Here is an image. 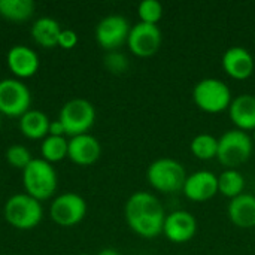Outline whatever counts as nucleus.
I'll return each instance as SVG.
<instances>
[{
    "mask_svg": "<svg viewBox=\"0 0 255 255\" xmlns=\"http://www.w3.org/2000/svg\"><path fill=\"white\" fill-rule=\"evenodd\" d=\"M126 221L128 227L145 239H154L163 233L166 220L164 208L160 200L146 191H137L126 203Z\"/></svg>",
    "mask_w": 255,
    "mask_h": 255,
    "instance_id": "obj_1",
    "label": "nucleus"
},
{
    "mask_svg": "<svg viewBox=\"0 0 255 255\" xmlns=\"http://www.w3.org/2000/svg\"><path fill=\"white\" fill-rule=\"evenodd\" d=\"M22 184L28 196L39 202L46 200L57 190V172L51 163L43 158H33L31 163L22 170Z\"/></svg>",
    "mask_w": 255,
    "mask_h": 255,
    "instance_id": "obj_2",
    "label": "nucleus"
},
{
    "mask_svg": "<svg viewBox=\"0 0 255 255\" xmlns=\"http://www.w3.org/2000/svg\"><path fill=\"white\" fill-rule=\"evenodd\" d=\"M188 175L185 167L173 158H158L152 161L146 170V179L152 188L160 193L182 191Z\"/></svg>",
    "mask_w": 255,
    "mask_h": 255,
    "instance_id": "obj_3",
    "label": "nucleus"
},
{
    "mask_svg": "<svg viewBox=\"0 0 255 255\" xmlns=\"http://www.w3.org/2000/svg\"><path fill=\"white\" fill-rule=\"evenodd\" d=\"M253 148L254 142L247 131L239 128L227 130L218 139L217 158L223 166L235 169L250 160Z\"/></svg>",
    "mask_w": 255,
    "mask_h": 255,
    "instance_id": "obj_4",
    "label": "nucleus"
},
{
    "mask_svg": "<svg viewBox=\"0 0 255 255\" xmlns=\"http://www.w3.org/2000/svg\"><path fill=\"white\" fill-rule=\"evenodd\" d=\"M193 100L199 109L208 114H220L229 109L232 91L229 85L217 78H205L194 85Z\"/></svg>",
    "mask_w": 255,
    "mask_h": 255,
    "instance_id": "obj_5",
    "label": "nucleus"
},
{
    "mask_svg": "<svg viewBox=\"0 0 255 255\" xmlns=\"http://www.w3.org/2000/svg\"><path fill=\"white\" fill-rule=\"evenodd\" d=\"M43 215V209L39 200L25 194H15L7 199L4 205L6 221L18 230L34 229Z\"/></svg>",
    "mask_w": 255,
    "mask_h": 255,
    "instance_id": "obj_6",
    "label": "nucleus"
},
{
    "mask_svg": "<svg viewBox=\"0 0 255 255\" xmlns=\"http://www.w3.org/2000/svg\"><path fill=\"white\" fill-rule=\"evenodd\" d=\"M58 120L64 126L67 136L73 137L87 134V131L94 126L96 109L85 99H72L61 108Z\"/></svg>",
    "mask_w": 255,
    "mask_h": 255,
    "instance_id": "obj_7",
    "label": "nucleus"
},
{
    "mask_svg": "<svg viewBox=\"0 0 255 255\" xmlns=\"http://www.w3.org/2000/svg\"><path fill=\"white\" fill-rule=\"evenodd\" d=\"M30 90L18 79L0 81V114L7 117H22L30 111Z\"/></svg>",
    "mask_w": 255,
    "mask_h": 255,
    "instance_id": "obj_8",
    "label": "nucleus"
},
{
    "mask_svg": "<svg viewBox=\"0 0 255 255\" xmlns=\"http://www.w3.org/2000/svg\"><path fill=\"white\" fill-rule=\"evenodd\" d=\"M87 214L85 200L76 193L60 194L51 205L49 215L61 227H73L79 224Z\"/></svg>",
    "mask_w": 255,
    "mask_h": 255,
    "instance_id": "obj_9",
    "label": "nucleus"
},
{
    "mask_svg": "<svg viewBox=\"0 0 255 255\" xmlns=\"http://www.w3.org/2000/svg\"><path fill=\"white\" fill-rule=\"evenodd\" d=\"M130 24L123 15H108L96 27V40L106 51H115L130 34Z\"/></svg>",
    "mask_w": 255,
    "mask_h": 255,
    "instance_id": "obj_10",
    "label": "nucleus"
},
{
    "mask_svg": "<svg viewBox=\"0 0 255 255\" xmlns=\"http://www.w3.org/2000/svg\"><path fill=\"white\" fill-rule=\"evenodd\" d=\"M127 43L134 55L151 57L161 46V30L157 24H146L139 21L130 28Z\"/></svg>",
    "mask_w": 255,
    "mask_h": 255,
    "instance_id": "obj_11",
    "label": "nucleus"
},
{
    "mask_svg": "<svg viewBox=\"0 0 255 255\" xmlns=\"http://www.w3.org/2000/svg\"><path fill=\"white\" fill-rule=\"evenodd\" d=\"M197 233V220L187 211H173L166 215L163 235L172 244H187Z\"/></svg>",
    "mask_w": 255,
    "mask_h": 255,
    "instance_id": "obj_12",
    "label": "nucleus"
},
{
    "mask_svg": "<svg viewBox=\"0 0 255 255\" xmlns=\"http://www.w3.org/2000/svg\"><path fill=\"white\" fill-rule=\"evenodd\" d=\"M187 199L193 202H206L218 193V176L209 170L191 173L182 188Z\"/></svg>",
    "mask_w": 255,
    "mask_h": 255,
    "instance_id": "obj_13",
    "label": "nucleus"
},
{
    "mask_svg": "<svg viewBox=\"0 0 255 255\" xmlns=\"http://www.w3.org/2000/svg\"><path fill=\"white\" fill-rule=\"evenodd\" d=\"M223 69L233 79H248L255 69L253 54L244 46H232L223 55Z\"/></svg>",
    "mask_w": 255,
    "mask_h": 255,
    "instance_id": "obj_14",
    "label": "nucleus"
},
{
    "mask_svg": "<svg viewBox=\"0 0 255 255\" xmlns=\"http://www.w3.org/2000/svg\"><path fill=\"white\" fill-rule=\"evenodd\" d=\"M102 154L100 142L91 134H79L73 136L69 140L67 157L79 166H90L94 164Z\"/></svg>",
    "mask_w": 255,
    "mask_h": 255,
    "instance_id": "obj_15",
    "label": "nucleus"
},
{
    "mask_svg": "<svg viewBox=\"0 0 255 255\" xmlns=\"http://www.w3.org/2000/svg\"><path fill=\"white\" fill-rule=\"evenodd\" d=\"M7 67L18 78H31L39 69V57L25 45H15L7 52Z\"/></svg>",
    "mask_w": 255,
    "mask_h": 255,
    "instance_id": "obj_16",
    "label": "nucleus"
},
{
    "mask_svg": "<svg viewBox=\"0 0 255 255\" xmlns=\"http://www.w3.org/2000/svg\"><path fill=\"white\" fill-rule=\"evenodd\" d=\"M229 115L239 130H255V96L241 94L229 106Z\"/></svg>",
    "mask_w": 255,
    "mask_h": 255,
    "instance_id": "obj_17",
    "label": "nucleus"
},
{
    "mask_svg": "<svg viewBox=\"0 0 255 255\" xmlns=\"http://www.w3.org/2000/svg\"><path fill=\"white\" fill-rule=\"evenodd\" d=\"M227 214L230 221L239 229L255 227V196L241 194L230 200Z\"/></svg>",
    "mask_w": 255,
    "mask_h": 255,
    "instance_id": "obj_18",
    "label": "nucleus"
},
{
    "mask_svg": "<svg viewBox=\"0 0 255 255\" xmlns=\"http://www.w3.org/2000/svg\"><path fill=\"white\" fill-rule=\"evenodd\" d=\"M61 30L63 28L60 27L58 21L49 16H42L36 19L34 24L31 25V37L37 45L51 49L58 45Z\"/></svg>",
    "mask_w": 255,
    "mask_h": 255,
    "instance_id": "obj_19",
    "label": "nucleus"
},
{
    "mask_svg": "<svg viewBox=\"0 0 255 255\" xmlns=\"http://www.w3.org/2000/svg\"><path fill=\"white\" fill-rule=\"evenodd\" d=\"M49 123L46 114L37 109H30L19 118V130L28 139H42L48 134Z\"/></svg>",
    "mask_w": 255,
    "mask_h": 255,
    "instance_id": "obj_20",
    "label": "nucleus"
},
{
    "mask_svg": "<svg viewBox=\"0 0 255 255\" xmlns=\"http://www.w3.org/2000/svg\"><path fill=\"white\" fill-rule=\"evenodd\" d=\"M245 188V178L236 169H226L218 176V193L229 199H235L244 194Z\"/></svg>",
    "mask_w": 255,
    "mask_h": 255,
    "instance_id": "obj_21",
    "label": "nucleus"
},
{
    "mask_svg": "<svg viewBox=\"0 0 255 255\" xmlns=\"http://www.w3.org/2000/svg\"><path fill=\"white\" fill-rule=\"evenodd\" d=\"M34 12L31 0H0V15L10 21H25Z\"/></svg>",
    "mask_w": 255,
    "mask_h": 255,
    "instance_id": "obj_22",
    "label": "nucleus"
},
{
    "mask_svg": "<svg viewBox=\"0 0 255 255\" xmlns=\"http://www.w3.org/2000/svg\"><path fill=\"white\" fill-rule=\"evenodd\" d=\"M67 148L69 140L64 136H46L40 145V154L45 161L55 163L67 157Z\"/></svg>",
    "mask_w": 255,
    "mask_h": 255,
    "instance_id": "obj_23",
    "label": "nucleus"
},
{
    "mask_svg": "<svg viewBox=\"0 0 255 255\" xmlns=\"http://www.w3.org/2000/svg\"><path fill=\"white\" fill-rule=\"evenodd\" d=\"M190 149L193 155L199 160H212L217 158L218 152V139L208 133H200L193 137L190 143Z\"/></svg>",
    "mask_w": 255,
    "mask_h": 255,
    "instance_id": "obj_24",
    "label": "nucleus"
},
{
    "mask_svg": "<svg viewBox=\"0 0 255 255\" xmlns=\"http://www.w3.org/2000/svg\"><path fill=\"white\" fill-rule=\"evenodd\" d=\"M140 22L157 24L163 16V4L158 0H143L137 6Z\"/></svg>",
    "mask_w": 255,
    "mask_h": 255,
    "instance_id": "obj_25",
    "label": "nucleus"
},
{
    "mask_svg": "<svg viewBox=\"0 0 255 255\" xmlns=\"http://www.w3.org/2000/svg\"><path fill=\"white\" fill-rule=\"evenodd\" d=\"M31 160L33 158H31L30 151L22 145H12L6 151V161L15 169L24 170L31 163Z\"/></svg>",
    "mask_w": 255,
    "mask_h": 255,
    "instance_id": "obj_26",
    "label": "nucleus"
},
{
    "mask_svg": "<svg viewBox=\"0 0 255 255\" xmlns=\"http://www.w3.org/2000/svg\"><path fill=\"white\" fill-rule=\"evenodd\" d=\"M105 66L112 73H123V72L127 70L128 61H127V57L126 55H123L120 52H115V51H111L105 57Z\"/></svg>",
    "mask_w": 255,
    "mask_h": 255,
    "instance_id": "obj_27",
    "label": "nucleus"
},
{
    "mask_svg": "<svg viewBox=\"0 0 255 255\" xmlns=\"http://www.w3.org/2000/svg\"><path fill=\"white\" fill-rule=\"evenodd\" d=\"M78 43V34L73 30H61L58 37V45L63 49H72Z\"/></svg>",
    "mask_w": 255,
    "mask_h": 255,
    "instance_id": "obj_28",
    "label": "nucleus"
},
{
    "mask_svg": "<svg viewBox=\"0 0 255 255\" xmlns=\"http://www.w3.org/2000/svg\"><path fill=\"white\" fill-rule=\"evenodd\" d=\"M48 134H49V136H64V134H66L64 126L61 124V121H60V120H57V121H51V123H49Z\"/></svg>",
    "mask_w": 255,
    "mask_h": 255,
    "instance_id": "obj_29",
    "label": "nucleus"
},
{
    "mask_svg": "<svg viewBox=\"0 0 255 255\" xmlns=\"http://www.w3.org/2000/svg\"><path fill=\"white\" fill-rule=\"evenodd\" d=\"M97 255H121L117 250H114V248H105V250H102L100 253H97Z\"/></svg>",
    "mask_w": 255,
    "mask_h": 255,
    "instance_id": "obj_30",
    "label": "nucleus"
},
{
    "mask_svg": "<svg viewBox=\"0 0 255 255\" xmlns=\"http://www.w3.org/2000/svg\"><path fill=\"white\" fill-rule=\"evenodd\" d=\"M253 140H254V142H255V130H254V137H253Z\"/></svg>",
    "mask_w": 255,
    "mask_h": 255,
    "instance_id": "obj_31",
    "label": "nucleus"
},
{
    "mask_svg": "<svg viewBox=\"0 0 255 255\" xmlns=\"http://www.w3.org/2000/svg\"><path fill=\"white\" fill-rule=\"evenodd\" d=\"M1 115V114H0ZM0 126H1V117H0Z\"/></svg>",
    "mask_w": 255,
    "mask_h": 255,
    "instance_id": "obj_32",
    "label": "nucleus"
}]
</instances>
